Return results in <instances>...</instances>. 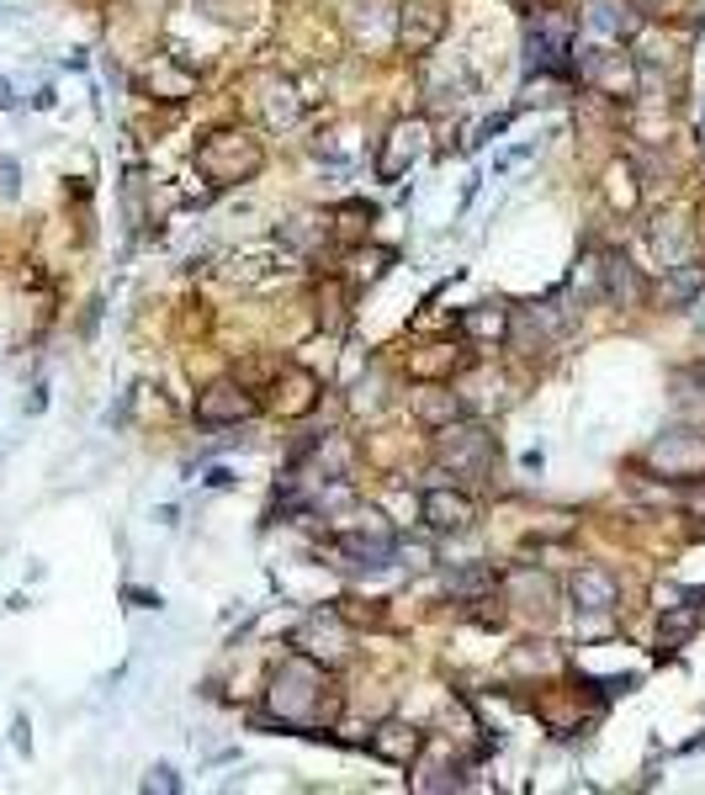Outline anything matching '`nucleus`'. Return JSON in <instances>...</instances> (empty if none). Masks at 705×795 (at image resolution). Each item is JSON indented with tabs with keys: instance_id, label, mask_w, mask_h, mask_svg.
<instances>
[{
	"instance_id": "nucleus-1",
	"label": "nucleus",
	"mask_w": 705,
	"mask_h": 795,
	"mask_svg": "<svg viewBox=\"0 0 705 795\" xmlns=\"http://www.w3.org/2000/svg\"><path fill=\"white\" fill-rule=\"evenodd\" d=\"M339 684L329 679V669L307 652H292L271 669L266 684V716L255 727H277L292 737H313V742H339L335 721H339Z\"/></svg>"
},
{
	"instance_id": "nucleus-2",
	"label": "nucleus",
	"mask_w": 705,
	"mask_h": 795,
	"mask_svg": "<svg viewBox=\"0 0 705 795\" xmlns=\"http://www.w3.org/2000/svg\"><path fill=\"white\" fill-rule=\"evenodd\" d=\"M435 467L461 478V483H493V472H499V440H493L483 425H472V419L440 425L435 429Z\"/></svg>"
},
{
	"instance_id": "nucleus-3",
	"label": "nucleus",
	"mask_w": 705,
	"mask_h": 795,
	"mask_svg": "<svg viewBox=\"0 0 705 795\" xmlns=\"http://www.w3.org/2000/svg\"><path fill=\"white\" fill-rule=\"evenodd\" d=\"M197 170H202L208 186H245L266 170V149H260V138L245 133V127H217V133L202 138V149H197Z\"/></svg>"
},
{
	"instance_id": "nucleus-4",
	"label": "nucleus",
	"mask_w": 705,
	"mask_h": 795,
	"mask_svg": "<svg viewBox=\"0 0 705 795\" xmlns=\"http://www.w3.org/2000/svg\"><path fill=\"white\" fill-rule=\"evenodd\" d=\"M339 568L350 573H382L399 562V530L382 520V510H356V525H339L329 536Z\"/></svg>"
},
{
	"instance_id": "nucleus-5",
	"label": "nucleus",
	"mask_w": 705,
	"mask_h": 795,
	"mask_svg": "<svg viewBox=\"0 0 705 795\" xmlns=\"http://www.w3.org/2000/svg\"><path fill=\"white\" fill-rule=\"evenodd\" d=\"M573 318H579V307L562 303V292H557V298H541V303L510 307V335H504V345L521 350V356H547V350L562 345V335L573 329Z\"/></svg>"
},
{
	"instance_id": "nucleus-6",
	"label": "nucleus",
	"mask_w": 705,
	"mask_h": 795,
	"mask_svg": "<svg viewBox=\"0 0 705 795\" xmlns=\"http://www.w3.org/2000/svg\"><path fill=\"white\" fill-rule=\"evenodd\" d=\"M573 27L579 22L568 11H536L525 27V69L573 80Z\"/></svg>"
},
{
	"instance_id": "nucleus-7",
	"label": "nucleus",
	"mask_w": 705,
	"mask_h": 795,
	"mask_svg": "<svg viewBox=\"0 0 705 795\" xmlns=\"http://www.w3.org/2000/svg\"><path fill=\"white\" fill-rule=\"evenodd\" d=\"M642 467H652L669 483H701L705 478V435L701 429H663L642 451Z\"/></svg>"
},
{
	"instance_id": "nucleus-8",
	"label": "nucleus",
	"mask_w": 705,
	"mask_h": 795,
	"mask_svg": "<svg viewBox=\"0 0 705 795\" xmlns=\"http://www.w3.org/2000/svg\"><path fill=\"white\" fill-rule=\"evenodd\" d=\"M573 75H579L589 91H605L615 101L637 96L642 75H637V59L631 54H615V48H579L573 54Z\"/></svg>"
},
{
	"instance_id": "nucleus-9",
	"label": "nucleus",
	"mask_w": 705,
	"mask_h": 795,
	"mask_svg": "<svg viewBox=\"0 0 705 795\" xmlns=\"http://www.w3.org/2000/svg\"><path fill=\"white\" fill-rule=\"evenodd\" d=\"M429 149V123L425 117H399V123L382 133V149H377V181H403L414 165H419V154Z\"/></svg>"
},
{
	"instance_id": "nucleus-10",
	"label": "nucleus",
	"mask_w": 705,
	"mask_h": 795,
	"mask_svg": "<svg viewBox=\"0 0 705 795\" xmlns=\"http://www.w3.org/2000/svg\"><path fill=\"white\" fill-rule=\"evenodd\" d=\"M292 647L307 652V658H318V663H339V658H350V647H356V631H350V620L339 611H313L292 631Z\"/></svg>"
},
{
	"instance_id": "nucleus-11",
	"label": "nucleus",
	"mask_w": 705,
	"mask_h": 795,
	"mask_svg": "<svg viewBox=\"0 0 705 795\" xmlns=\"http://www.w3.org/2000/svg\"><path fill=\"white\" fill-rule=\"evenodd\" d=\"M446 37V0H403L399 5V48L409 59H425Z\"/></svg>"
},
{
	"instance_id": "nucleus-12",
	"label": "nucleus",
	"mask_w": 705,
	"mask_h": 795,
	"mask_svg": "<svg viewBox=\"0 0 705 795\" xmlns=\"http://www.w3.org/2000/svg\"><path fill=\"white\" fill-rule=\"evenodd\" d=\"M499 589H504V600L515 605L521 615L530 620H552L557 611V579L552 573H541V568H510V573H499Z\"/></svg>"
},
{
	"instance_id": "nucleus-13",
	"label": "nucleus",
	"mask_w": 705,
	"mask_h": 795,
	"mask_svg": "<svg viewBox=\"0 0 705 795\" xmlns=\"http://www.w3.org/2000/svg\"><path fill=\"white\" fill-rule=\"evenodd\" d=\"M594 298H605L615 307H642L647 281L620 249H605V255H594Z\"/></svg>"
},
{
	"instance_id": "nucleus-14",
	"label": "nucleus",
	"mask_w": 705,
	"mask_h": 795,
	"mask_svg": "<svg viewBox=\"0 0 705 795\" xmlns=\"http://www.w3.org/2000/svg\"><path fill=\"white\" fill-rule=\"evenodd\" d=\"M255 408H260V403H255V393L223 377V382H213V388H202V393H197V408H191V414H197V425L228 429V425H245V419H255Z\"/></svg>"
},
{
	"instance_id": "nucleus-15",
	"label": "nucleus",
	"mask_w": 705,
	"mask_h": 795,
	"mask_svg": "<svg viewBox=\"0 0 705 795\" xmlns=\"http://www.w3.org/2000/svg\"><path fill=\"white\" fill-rule=\"evenodd\" d=\"M419 520L435 536H461L478 520V504H472V493H461V489H425L419 493Z\"/></svg>"
},
{
	"instance_id": "nucleus-16",
	"label": "nucleus",
	"mask_w": 705,
	"mask_h": 795,
	"mask_svg": "<svg viewBox=\"0 0 705 795\" xmlns=\"http://www.w3.org/2000/svg\"><path fill=\"white\" fill-rule=\"evenodd\" d=\"M138 91L149 96V101H186V96L197 91V64L186 59L181 48H170V54H159L138 75Z\"/></svg>"
},
{
	"instance_id": "nucleus-17",
	"label": "nucleus",
	"mask_w": 705,
	"mask_h": 795,
	"mask_svg": "<svg viewBox=\"0 0 705 795\" xmlns=\"http://www.w3.org/2000/svg\"><path fill=\"white\" fill-rule=\"evenodd\" d=\"M478 91V80H472V69L461 59L440 64V69H429L425 75V112L429 117H451L467 107V96Z\"/></svg>"
},
{
	"instance_id": "nucleus-18",
	"label": "nucleus",
	"mask_w": 705,
	"mask_h": 795,
	"mask_svg": "<svg viewBox=\"0 0 705 795\" xmlns=\"http://www.w3.org/2000/svg\"><path fill=\"white\" fill-rule=\"evenodd\" d=\"M361 748H367L371 759H382V764L409 769L414 759H419V753H425V732L393 716V721H382L377 732H367V742H361Z\"/></svg>"
},
{
	"instance_id": "nucleus-19",
	"label": "nucleus",
	"mask_w": 705,
	"mask_h": 795,
	"mask_svg": "<svg viewBox=\"0 0 705 795\" xmlns=\"http://www.w3.org/2000/svg\"><path fill=\"white\" fill-rule=\"evenodd\" d=\"M568 600H573V611L579 615H615L620 611V583H615V573H605V568H579L573 579H568Z\"/></svg>"
},
{
	"instance_id": "nucleus-20",
	"label": "nucleus",
	"mask_w": 705,
	"mask_h": 795,
	"mask_svg": "<svg viewBox=\"0 0 705 795\" xmlns=\"http://www.w3.org/2000/svg\"><path fill=\"white\" fill-rule=\"evenodd\" d=\"M414 414H419V425L425 429L457 425V419H467V398H461L451 382H419V393H414Z\"/></svg>"
},
{
	"instance_id": "nucleus-21",
	"label": "nucleus",
	"mask_w": 705,
	"mask_h": 795,
	"mask_svg": "<svg viewBox=\"0 0 705 795\" xmlns=\"http://www.w3.org/2000/svg\"><path fill=\"white\" fill-rule=\"evenodd\" d=\"M440 589H446V600H457V605H478V600H489L493 589H499V573H493L489 562H451V568L440 573Z\"/></svg>"
},
{
	"instance_id": "nucleus-22",
	"label": "nucleus",
	"mask_w": 705,
	"mask_h": 795,
	"mask_svg": "<svg viewBox=\"0 0 705 795\" xmlns=\"http://www.w3.org/2000/svg\"><path fill=\"white\" fill-rule=\"evenodd\" d=\"M583 27L600 32V37H611V43H626L631 32L642 27V11H637L631 0H589Z\"/></svg>"
},
{
	"instance_id": "nucleus-23",
	"label": "nucleus",
	"mask_w": 705,
	"mask_h": 795,
	"mask_svg": "<svg viewBox=\"0 0 705 795\" xmlns=\"http://www.w3.org/2000/svg\"><path fill=\"white\" fill-rule=\"evenodd\" d=\"M329 239H335V223H329L324 213H298V217H287V223L277 228V245H287L292 255H307V260L324 255Z\"/></svg>"
},
{
	"instance_id": "nucleus-24",
	"label": "nucleus",
	"mask_w": 705,
	"mask_h": 795,
	"mask_svg": "<svg viewBox=\"0 0 705 795\" xmlns=\"http://www.w3.org/2000/svg\"><path fill=\"white\" fill-rule=\"evenodd\" d=\"M260 112H266V127H292L298 112H303V96L287 75H266L260 80Z\"/></svg>"
},
{
	"instance_id": "nucleus-25",
	"label": "nucleus",
	"mask_w": 705,
	"mask_h": 795,
	"mask_svg": "<svg viewBox=\"0 0 705 795\" xmlns=\"http://www.w3.org/2000/svg\"><path fill=\"white\" fill-rule=\"evenodd\" d=\"M277 403L281 414H307L313 403H318V377L307 367H281V377H277Z\"/></svg>"
},
{
	"instance_id": "nucleus-26",
	"label": "nucleus",
	"mask_w": 705,
	"mask_h": 795,
	"mask_svg": "<svg viewBox=\"0 0 705 795\" xmlns=\"http://www.w3.org/2000/svg\"><path fill=\"white\" fill-rule=\"evenodd\" d=\"M457 329L478 345H504L510 335V307H493V303H472L467 313L457 318Z\"/></svg>"
},
{
	"instance_id": "nucleus-27",
	"label": "nucleus",
	"mask_w": 705,
	"mask_h": 795,
	"mask_svg": "<svg viewBox=\"0 0 705 795\" xmlns=\"http://www.w3.org/2000/svg\"><path fill=\"white\" fill-rule=\"evenodd\" d=\"M695 631H701V611L695 605H663V615H658V658H674Z\"/></svg>"
},
{
	"instance_id": "nucleus-28",
	"label": "nucleus",
	"mask_w": 705,
	"mask_h": 795,
	"mask_svg": "<svg viewBox=\"0 0 705 795\" xmlns=\"http://www.w3.org/2000/svg\"><path fill=\"white\" fill-rule=\"evenodd\" d=\"M461 367H467V356H461L457 345H425V350L409 361V377H419V382H451Z\"/></svg>"
},
{
	"instance_id": "nucleus-29",
	"label": "nucleus",
	"mask_w": 705,
	"mask_h": 795,
	"mask_svg": "<svg viewBox=\"0 0 705 795\" xmlns=\"http://www.w3.org/2000/svg\"><path fill=\"white\" fill-rule=\"evenodd\" d=\"M701 292H705V266L701 260H679V266H669V276H663V298H669V303L690 307Z\"/></svg>"
},
{
	"instance_id": "nucleus-30",
	"label": "nucleus",
	"mask_w": 705,
	"mask_h": 795,
	"mask_svg": "<svg viewBox=\"0 0 705 795\" xmlns=\"http://www.w3.org/2000/svg\"><path fill=\"white\" fill-rule=\"evenodd\" d=\"M684 249H690V223H684V217H669V228H663V217H658V228H652V255L663 260V271L684 260Z\"/></svg>"
},
{
	"instance_id": "nucleus-31",
	"label": "nucleus",
	"mask_w": 705,
	"mask_h": 795,
	"mask_svg": "<svg viewBox=\"0 0 705 795\" xmlns=\"http://www.w3.org/2000/svg\"><path fill=\"white\" fill-rule=\"evenodd\" d=\"M461 769L467 764H457V759H451V764H446V759H429L425 769H419V780H414V785H419V791H461V785H467V774H461Z\"/></svg>"
},
{
	"instance_id": "nucleus-32",
	"label": "nucleus",
	"mask_w": 705,
	"mask_h": 795,
	"mask_svg": "<svg viewBox=\"0 0 705 795\" xmlns=\"http://www.w3.org/2000/svg\"><path fill=\"white\" fill-rule=\"evenodd\" d=\"M573 690H589L600 701H615L626 690H637V673H611V679H594V673H573Z\"/></svg>"
},
{
	"instance_id": "nucleus-33",
	"label": "nucleus",
	"mask_w": 705,
	"mask_h": 795,
	"mask_svg": "<svg viewBox=\"0 0 705 795\" xmlns=\"http://www.w3.org/2000/svg\"><path fill=\"white\" fill-rule=\"evenodd\" d=\"M562 658H557L552 642H521L515 647V658H510V669H536V673H552Z\"/></svg>"
},
{
	"instance_id": "nucleus-34",
	"label": "nucleus",
	"mask_w": 705,
	"mask_h": 795,
	"mask_svg": "<svg viewBox=\"0 0 705 795\" xmlns=\"http://www.w3.org/2000/svg\"><path fill=\"white\" fill-rule=\"evenodd\" d=\"M318 324H324L329 335L345 329V287H339V281H329V287L318 292Z\"/></svg>"
},
{
	"instance_id": "nucleus-35",
	"label": "nucleus",
	"mask_w": 705,
	"mask_h": 795,
	"mask_svg": "<svg viewBox=\"0 0 705 795\" xmlns=\"http://www.w3.org/2000/svg\"><path fill=\"white\" fill-rule=\"evenodd\" d=\"M144 791H165V795H176V791H181V780H176V769H170V764H159V769H149Z\"/></svg>"
},
{
	"instance_id": "nucleus-36",
	"label": "nucleus",
	"mask_w": 705,
	"mask_h": 795,
	"mask_svg": "<svg viewBox=\"0 0 705 795\" xmlns=\"http://www.w3.org/2000/svg\"><path fill=\"white\" fill-rule=\"evenodd\" d=\"M0 191H5V197H16V159H5V165H0Z\"/></svg>"
},
{
	"instance_id": "nucleus-37",
	"label": "nucleus",
	"mask_w": 705,
	"mask_h": 795,
	"mask_svg": "<svg viewBox=\"0 0 705 795\" xmlns=\"http://www.w3.org/2000/svg\"><path fill=\"white\" fill-rule=\"evenodd\" d=\"M16 107H22L16 86H11V80H0V112H16Z\"/></svg>"
},
{
	"instance_id": "nucleus-38",
	"label": "nucleus",
	"mask_w": 705,
	"mask_h": 795,
	"mask_svg": "<svg viewBox=\"0 0 705 795\" xmlns=\"http://www.w3.org/2000/svg\"><path fill=\"white\" fill-rule=\"evenodd\" d=\"M228 483H234V472H228V467H213V472H208V489H228Z\"/></svg>"
},
{
	"instance_id": "nucleus-39",
	"label": "nucleus",
	"mask_w": 705,
	"mask_h": 795,
	"mask_svg": "<svg viewBox=\"0 0 705 795\" xmlns=\"http://www.w3.org/2000/svg\"><path fill=\"white\" fill-rule=\"evenodd\" d=\"M631 5H637L642 16H663V5H669V0H631Z\"/></svg>"
},
{
	"instance_id": "nucleus-40",
	"label": "nucleus",
	"mask_w": 705,
	"mask_h": 795,
	"mask_svg": "<svg viewBox=\"0 0 705 795\" xmlns=\"http://www.w3.org/2000/svg\"><path fill=\"white\" fill-rule=\"evenodd\" d=\"M690 307H695V324H701V335H705V292H701V298H695Z\"/></svg>"
}]
</instances>
